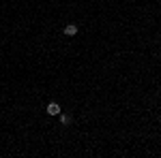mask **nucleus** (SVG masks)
I'll return each instance as SVG.
<instances>
[{
    "mask_svg": "<svg viewBox=\"0 0 161 158\" xmlns=\"http://www.w3.org/2000/svg\"><path fill=\"white\" fill-rule=\"evenodd\" d=\"M62 32H64L67 37H75V34H77V26H75V24H67Z\"/></svg>",
    "mask_w": 161,
    "mask_h": 158,
    "instance_id": "1",
    "label": "nucleus"
},
{
    "mask_svg": "<svg viewBox=\"0 0 161 158\" xmlns=\"http://www.w3.org/2000/svg\"><path fill=\"white\" fill-rule=\"evenodd\" d=\"M47 113L50 115H60V105L58 103H50L47 105Z\"/></svg>",
    "mask_w": 161,
    "mask_h": 158,
    "instance_id": "2",
    "label": "nucleus"
},
{
    "mask_svg": "<svg viewBox=\"0 0 161 158\" xmlns=\"http://www.w3.org/2000/svg\"><path fill=\"white\" fill-rule=\"evenodd\" d=\"M60 122H62V124H71V115H67V113H60Z\"/></svg>",
    "mask_w": 161,
    "mask_h": 158,
    "instance_id": "3",
    "label": "nucleus"
},
{
    "mask_svg": "<svg viewBox=\"0 0 161 158\" xmlns=\"http://www.w3.org/2000/svg\"><path fill=\"white\" fill-rule=\"evenodd\" d=\"M159 120H161V118H159Z\"/></svg>",
    "mask_w": 161,
    "mask_h": 158,
    "instance_id": "4",
    "label": "nucleus"
}]
</instances>
